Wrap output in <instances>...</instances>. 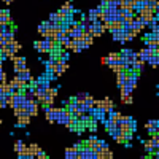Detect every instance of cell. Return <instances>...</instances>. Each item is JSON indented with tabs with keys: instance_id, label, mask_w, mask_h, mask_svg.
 <instances>
[{
	"instance_id": "cell-1",
	"label": "cell",
	"mask_w": 159,
	"mask_h": 159,
	"mask_svg": "<svg viewBox=\"0 0 159 159\" xmlns=\"http://www.w3.org/2000/svg\"><path fill=\"white\" fill-rule=\"evenodd\" d=\"M19 49H21V43H19V42H16V40H13V42H10V43H5L3 49L0 51V52H2V56H3V57L15 59L16 52H18Z\"/></svg>"
},
{
	"instance_id": "cell-2",
	"label": "cell",
	"mask_w": 159,
	"mask_h": 159,
	"mask_svg": "<svg viewBox=\"0 0 159 159\" xmlns=\"http://www.w3.org/2000/svg\"><path fill=\"white\" fill-rule=\"evenodd\" d=\"M139 18L145 22V25H153V22H154V11L150 7H145L143 10L139 11Z\"/></svg>"
},
{
	"instance_id": "cell-3",
	"label": "cell",
	"mask_w": 159,
	"mask_h": 159,
	"mask_svg": "<svg viewBox=\"0 0 159 159\" xmlns=\"http://www.w3.org/2000/svg\"><path fill=\"white\" fill-rule=\"evenodd\" d=\"M94 108L102 110V111H105V113H110V111L115 108V103H113L111 99L105 97V99H102V100H96V102H94Z\"/></svg>"
},
{
	"instance_id": "cell-4",
	"label": "cell",
	"mask_w": 159,
	"mask_h": 159,
	"mask_svg": "<svg viewBox=\"0 0 159 159\" xmlns=\"http://www.w3.org/2000/svg\"><path fill=\"white\" fill-rule=\"evenodd\" d=\"M34 46L38 51H42V52H51L52 49H56V46L52 45L48 38H45V37H43V40H37V42L34 43Z\"/></svg>"
},
{
	"instance_id": "cell-5",
	"label": "cell",
	"mask_w": 159,
	"mask_h": 159,
	"mask_svg": "<svg viewBox=\"0 0 159 159\" xmlns=\"http://www.w3.org/2000/svg\"><path fill=\"white\" fill-rule=\"evenodd\" d=\"M147 130L151 134V137H159V121L157 119H150V121L145 124Z\"/></svg>"
},
{
	"instance_id": "cell-6",
	"label": "cell",
	"mask_w": 159,
	"mask_h": 159,
	"mask_svg": "<svg viewBox=\"0 0 159 159\" xmlns=\"http://www.w3.org/2000/svg\"><path fill=\"white\" fill-rule=\"evenodd\" d=\"M16 76H18V78L21 80V81L27 83L29 86H30V83L34 81V78H32V75H30L29 69H25V70H22V72H16Z\"/></svg>"
},
{
	"instance_id": "cell-7",
	"label": "cell",
	"mask_w": 159,
	"mask_h": 159,
	"mask_svg": "<svg viewBox=\"0 0 159 159\" xmlns=\"http://www.w3.org/2000/svg\"><path fill=\"white\" fill-rule=\"evenodd\" d=\"M13 21L10 18V13L7 10H0V25H11Z\"/></svg>"
},
{
	"instance_id": "cell-8",
	"label": "cell",
	"mask_w": 159,
	"mask_h": 159,
	"mask_svg": "<svg viewBox=\"0 0 159 159\" xmlns=\"http://www.w3.org/2000/svg\"><path fill=\"white\" fill-rule=\"evenodd\" d=\"M91 32H92V37H100V35L105 32L103 25H102V22H100V21H96L94 24H92V29H91Z\"/></svg>"
},
{
	"instance_id": "cell-9",
	"label": "cell",
	"mask_w": 159,
	"mask_h": 159,
	"mask_svg": "<svg viewBox=\"0 0 159 159\" xmlns=\"http://www.w3.org/2000/svg\"><path fill=\"white\" fill-rule=\"evenodd\" d=\"M153 54H154V49H151V48H148V46H147V48H143L140 52H137V56L142 57L145 62H148V59H150Z\"/></svg>"
},
{
	"instance_id": "cell-10",
	"label": "cell",
	"mask_w": 159,
	"mask_h": 159,
	"mask_svg": "<svg viewBox=\"0 0 159 159\" xmlns=\"http://www.w3.org/2000/svg\"><path fill=\"white\" fill-rule=\"evenodd\" d=\"M15 72H22L27 69V65H25V59L24 57H15Z\"/></svg>"
},
{
	"instance_id": "cell-11",
	"label": "cell",
	"mask_w": 159,
	"mask_h": 159,
	"mask_svg": "<svg viewBox=\"0 0 159 159\" xmlns=\"http://www.w3.org/2000/svg\"><path fill=\"white\" fill-rule=\"evenodd\" d=\"M69 69V64L67 62H62V61H57V64H56V67H54V73H56V76H61L65 70Z\"/></svg>"
},
{
	"instance_id": "cell-12",
	"label": "cell",
	"mask_w": 159,
	"mask_h": 159,
	"mask_svg": "<svg viewBox=\"0 0 159 159\" xmlns=\"http://www.w3.org/2000/svg\"><path fill=\"white\" fill-rule=\"evenodd\" d=\"M127 75H129V70H127V69H126V70H123V72H118V73H116V83H118V86H119V88H121V86L126 83Z\"/></svg>"
},
{
	"instance_id": "cell-13",
	"label": "cell",
	"mask_w": 159,
	"mask_h": 159,
	"mask_svg": "<svg viewBox=\"0 0 159 159\" xmlns=\"http://www.w3.org/2000/svg\"><path fill=\"white\" fill-rule=\"evenodd\" d=\"M143 29H145V22H143L140 18H135L134 22H132V30H135V32L139 34V32H142Z\"/></svg>"
},
{
	"instance_id": "cell-14",
	"label": "cell",
	"mask_w": 159,
	"mask_h": 159,
	"mask_svg": "<svg viewBox=\"0 0 159 159\" xmlns=\"http://www.w3.org/2000/svg\"><path fill=\"white\" fill-rule=\"evenodd\" d=\"M29 123H30V115H27V113H22L21 116H18V126H19V127L27 126Z\"/></svg>"
},
{
	"instance_id": "cell-15",
	"label": "cell",
	"mask_w": 159,
	"mask_h": 159,
	"mask_svg": "<svg viewBox=\"0 0 159 159\" xmlns=\"http://www.w3.org/2000/svg\"><path fill=\"white\" fill-rule=\"evenodd\" d=\"M78 147H72L65 150V159H76L78 157Z\"/></svg>"
},
{
	"instance_id": "cell-16",
	"label": "cell",
	"mask_w": 159,
	"mask_h": 159,
	"mask_svg": "<svg viewBox=\"0 0 159 159\" xmlns=\"http://www.w3.org/2000/svg\"><path fill=\"white\" fill-rule=\"evenodd\" d=\"M0 94L3 96H8V94H13V86L10 83H0Z\"/></svg>"
},
{
	"instance_id": "cell-17",
	"label": "cell",
	"mask_w": 159,
	"mask_h": 159,
	"mask_svg": "<svg viewBox=\"0 0 159 159\" xmlns=\"http://www.w3.org/2000/svg\"><path fill=\"white\" fill-rule=\"evenodd\" d=\"M97 157L99 159H113V153L108 150V147L107 148H103L102 151H99L97 153Z\"/></svg>"
},
{
	"instance_id": "cell-18",
	"label": "cell",
	"mask_w": 159,
	"mask_h": 159,
	"mask_svg": "<svg viewBox=\"0 0 159 159\" xmlns=\"http://www.w3.org/2000/svg\"><path fill=\"white\" fill-rule=\"evenodd\" d=\"M29 154H30V157H35L40 151H42V150H40V147H38V145L37 143H32V145H29Z\"/></svg>"
},
{
	"instance_id": "cell-19",
	"label": "cell",
	"mask_w": 159,
	"mask_h": 159,
	"mask_svg": "<svg viewBox=\"0 0 159 159\" xmlns=\"http://www.w3.org/2000/svg\"><path fill=\"white\" fill-rule=\"evenodd\" d=\"M97 145H99V140H97L96 137H89V139H88V142L84 143V147H88V148H92V150L96 151V147H97Z\"/></svg>"
},
{
	"instance_id": "cell-20",
	"label": "cell",
	"mask_w": 159,
	"mask_h": 159,
	"mask_svg": "<svg viewBox=\"0 0 159 159\" xmlns=\"http://www.w3.org/2000/svg\"><path fill=\"white\" fill-rule=\"evenodd\" d=\"M49 21H51L52 24H62L65 19H64V18L59 15V13H52V15L49 16Z\"/></svg>"
},
{
	"instance_id": "cell-21",
	"label": "cell",
	"mask_w": 159,
	"mask_h": 159,
	"mask_svg": "<svg viewBox=\"0 0 159 159\" xmlns=\"http://www.w3.org/2000/svg\"><path fill=\"white\" fill-rule=\"evenodd\" d=\"M148 62H150L151 67H154V69H156V67H159V52H156V51H154V54L148 59Z\"/></svg>"
},
{
	"instance_id": "cell-22",
	"label": "cell",
	"mask_w": 159,
	"mask_h": 159,
	"mask_svg": "<svg viewBox=\"0 0 159 159\" xmlns=\"http://www.w3.org/2000/svg\"><path fill=\"white\" fill-rule=\"evenodd\" d=\"M119 89H121V96H127V94H132V91H134V88H132V86H129V84H123L121 88H119Z\"/></svg>"
},
{
	"instance_id": "cell-23",
	"label": "cell",
	"mask_w": 159,
	"mask_h": 159,
	"mask_svg": "<svg viewBox=\"0 0 159 159\" xmlns=\"http://www.w3.org/2000/svg\"><path fill=\"white\" fill-rule=\"evenodd\" d=\"M121 116H123L121 113H119V111H115V110H111V111L108 113V119H110V121H113V123H116Z\"/></svg>"
},
{
	"instance_id": "cell-24",
	"label": "cell",
	"mask_w": 159,
	"mask_h": 159,
	"mask_svg": "<svg viewBox=\"0 0 159 159\" xmlns=\"http://www.w3.org/2000/svg\"><path fill=\"white\" fill-rule=\"evenodd\" d=\"M123 29V24L121 22H118V21H113L111 24H110V32H116V30H121Z\"/></svg>"
},
{
	"instance_id": "cell-25",
	"label": "cell",
	"mask_w": 159,
	"mask_h": 159,
	"mask_svg": "<svg viewBox=\"0 0 159 159\" xmlns=\"http://www.w3.org/2000/svg\"><path fill=\"white\" fill-rule=\"evenodd\" d=\"M142 143H143V147H145V150H147V153H153L154 151V148H153V143H151V140H142Z\"/></svg>"
},
{
	"instance_id": "cell-26",
	"label": "cell",
	"mask_w": 159,
	"mask_h": 159,
	"mask_svg": "<svg viewBox=\"0 0 159 159\" xmlns=\"http://www.w3.org/2000/svg\"><path fill=\"white\" fill-rule=\"evenodd\" d=\"M121 102L124 105H130L132 102H134V99H132V94H127V96H121Z\"/></svg>"
},
{
	"instance_id": "cell-27",
	"label": "cell",
	"mask_w": 159,
	"mask_h": 159,
	"mask_svg": "<svg viewBox=\"0 0 159 159\" xmlns=\"http://www.w3.org/2000/svg\"><path fill=\"white\" fill-rule=\"evenodd\" d=\"M150 140H151V143H153L154 151H159V137H151Z\"/></svg>"
},
{
	"instance_id": "cell-28",
	"label": "cell",
	"mask_w": 159,
	"mask_h": 159,
	"mask_svg": "<svg viewBox=\"0 0 159 159\" xmlns=\"http://www.w3.org/2000/svg\"><path fill=\"white\" fill-rule=\"evenodd\" d=\"M88 18H89L92 22L99 21V19H97V11H96V10H91V11H89V15H88Z\"/></svg>"
},
{
	"instance_id": "cell-29",
	"label": "cell",
	"mask_w": 159,
	"mask_h": 159,
	"mask_svg": "<svg viewBox=\"0 0 159 159\" xmlns=\"http://www.w3.org/2000/svg\"><path fill=\"white\" fill-rule=\"evenodd\" d=\"M88 97H89V94H86V92H80V94H78V96H76L75 99H76L78 102H84V100H86Z\"/></svg>"
},
{
	"instance_id": "cell-30",
	"label": "cell",
	"mask_w": 159,
	"mask_h": 159,
	"mask_svg": "<svg viewBox=\"0 0 159 159\" xmlns=\"http://www.w3.org/2000/svg\"><path fill=\"white\" fill-rule=\"evenodd\" d=\"M22 148H25V145H24V143H22L21 140H18V142L15 143V151H16V153H19V151H21Z\"/></svg>"
},
{
	"instance_id": "cell-31",
	"label": "cell",
	"mask_w": 159,
	"mask_h": 159,
	"mask_svg": "<svg viewBox=\"0 0 159 159\" xmlns=\"http://www.w3.org/2000/svg\"><path fill=\"white\" fill-rule=\"evenodd\" d=\"M5 107H8L7 105V96L0 94V108H5Z\"/></svg>"
},
{
	"instance_id": "cell-32",
	"label": "cell",
	"mask_w": 159,
	"mask_h": 159,
	"mask_svg": "<svg viewBox=\"0 0 159 159\" xmlns=\"http://www.w3.org/2000/svg\"><path fill=\"white\" fill-rule=\"evenodd\" d=\"M45 32H46V22H42L38 25V34L40 35H45Z\"/></svg>"
},
{
	"instance_id": "cell-33",
	"label": "cell",
	"mask_w": 159,
	"mask_h": 159,
	"mask_svg": "<svg viewBox=\"0 0 159 159\" xmlns=\"http://www.w3.org/2000/svg\"><path fill=\"white\" fill-rule=\"evenodd\" d=\"M94 102H96V99H92L91 96L84 100V105H86V107H94Z\"/></svg>"
},
{
	"instance_id": "cell-34",
	"label": "cell",
	"mask_w": 159,
	"mask_h": 159,
	"mask_svg": "<svg viewBox=\"0 0 159 159\" xmlns=\"http://www.w3.org/2000/svg\"><path fill=\"white\" fill-rule=\"evenodd\" d=\"M119 57H121V54H118V52H110V54H108L110 61H118Z\"/></svg>"
},
{
	"instance_id": "cell-35",
	"label": "cell",
	"mask_w": 159,
	"mask_h": 159,
	"mask_svg": "<svg viewBox=\"0 0 159 159\" xmlns=\"http://www.w3.org/2000/svg\"><path fill=\"white\" fill-rule=\"evenodd\" d=\"M34 159H48V156H46V153L40 151V153H38V154H37V156H35Z\"/></svg>"
},
{
	"instance_id": "cell-36",
	"label": "cell",
	"mask_w": 159,
	"mask_h": 159,
	"mask_svg": "<svg viewBox=\"0 0 159 159\" xmlns=\"http://www.w3.org/2000/svg\"><path fill=\"white\" fill-rule=\"evenodd\" d=\"M107 62H108V57H102V64H103V65L107 64Z\"/></svg>"
},
{
	"instance_id": "cell-37",
	"label": "cell",
	"mask_w": 159,
	"mask_h": 159,
	"mask_svg": "<svg viewBox=\"0 0 159 159\" xmlns=\"http://www.w3.org/2000/svg\"><path fill=\"white\" fill-rule=\"evenodd\" d=\"M3 2H5V3H7V5H10V3H11V2H13V0H3Z\"/></svg>"
},
{
	"instance_id": "cell-38",
	"label": "cell",
	"mask_w": 159,
	"mask_h": 159,
	"mask_svg": "<svg viewBox=\"0 0 159 159\" xmlns=\"http://www.w3.org/2000/svg\"><path fill=\"white\" fill-rule=\"evenodd\" d=\"M145 159H151V157H145Z\"/></svg>"
},
{
	"instance_id": "cell-39",
	"label": "cell",
	"mask_w": 159,
	"mask_h": 159,
	"mask_svg": "<svg viewBox=\"0 0 159 159\" xmlns=\"http://www.w3.org/2000/svg\"><path fill=\"white\" fill-rule=\"evenodd\" d=\"M76 159H83V157H76Z\"/></svg>"
},
{
	"instance_id": "cell-40",
	"label": "cell",
	"mask_w": 159,
	"mask_h": 159,
	"mask_svg": "<svg viewBox=\"0 0 159 159\" xmlns=\"http://www.w3.org/2000/svg\"><path fill=\"white\" fill-rule=\"evenodd\" d=\"M32 159H34V157H32Z\"/></svg>"
}]
</instances>
